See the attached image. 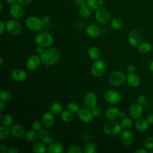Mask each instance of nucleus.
<instances>
[{"label":"nucleus","instance_id":"nucleus-57","mask_svg":"<svg viewBox=\"0 0 153 153\" xmlns=\"http://www.w3.org/2000/svg\"><path fill=\"white\" fill-rule=\"evenodd\" d=\"M6 2L8 4H10V5H13L16 3L17 2V0H6Z\"/></svg>","mask_w":153,"mask_h":153},{"label":"nucleus","instance_id":"nucleus-3","mask_svg":"<svg viewBox=\"0 0 153 153\" xmlns=\"http://www.w3.org/2000/svg\"><path fill=\"white\" fill-rule=\"evenodd\" d=\"M103 130L105 134L111 136H115L121 133L122 127L120 123L117 121L115 120H109L104 124Z\"/></svg>","mask_w":153,"mask_h":153},{"label":"nucleus","instance_id":"nucleus-20","mask_svg":"<svg viewBox=\"0 0 153 153\" xmlns=\"http://www.w3.org/2000/svg\"><path fill=\"white\" fill-rule=\"evenodd\" d=\"M24 128L19 124H14L11 128V134L16 139L22 138L25 136Z\"/></svg>","mask_w":153,"mask_h":153},{"label":"nucleus","instance_id":"nucleus-44","mask_svg":"<svg viewBox=\"0 0 153 153\" xmlns=\"http://www.w3.org/2000/svg\"><path fill=\"white\" fill-rule=\"evenodd\" d=\"M91 112H92L93 115H94V117H98L101 114V109L97 106H96L94 108H93L92 109H91Z\"/></svg>","mask_w":153,"mask_h":153},{"label":"nucleus","instance_id":"nucleus-54","mask_svg":"<svg viewBox=\"0 0 153 153\" xmlns=\"http://www.w3.org/2000/svg\"><path fill=\"white\" fill-rule=\"evenodd\" d=\"M8 148L6 146L1 144L0 145V152L1 153H8Z\"/></svg>","mask_w":153,"mask_h":153},{"label":"nucleus","instance_id":"nucleus-62","mask_svg":"<svg viewBox=\"0 0 153 153\" xmlns=\"http://www.w3.org/2000/svg\"><path fill=\"white\" fill-rule=\"evenodd\" d=\"M2 117H3V115H2V112H1V113H0V121H1Z\"/></svg>","mask_w":153,"mask_h":153},{"label":"nucleus","instance_id":"nucleus-17","mask_svg":"<svg viewBox=\"0 0 153 153\" xmlns=\"http://www.w3.org/2000/svg\"><path fill=\"white\" fill-rule=\"evenodd\" d=\"M38 137L41 141L49 145L54 140L53 133L47 128H42L38 131Z\"/></svg>","mask_w":153,"mask_h":153},{"label":"nucleus","instance_id":"nucleus-28","mask_svg":"<svg viewBox=\"0 0 153 153\" xmlns=\"http://www.w3.org/2000/svg\"><path fill=\"white\" fill-rule=\"evenodd\" d=\"M87 6L92 10H97L102 7L104 0H86Z\"/></svg>","mask_w":153,"mask_h":153},{"label":"nucleus","instance_id":"nucleus-18","mask_svg":"<svg viewBox=\"0 0 153 153\" xmlns=\"http://www.w3.org/2000/svg\"><path fill=\"white\" fill-rule=\"evenodd\" d=\"M11 76L13 80L17 82H23L27 78V72L22 69H15L12 71Z\"/></svg>","mask_w":153,"mask_h":153},{"label":"nucleus","instance_id":"nucleus-33","mask_svg":"<svg viewBox=\"0 0 153 153\" xmlns=\"http://www.w3.org/2000/svg\"><path fill=\"white\" fill-rule=\"evenodd\" d=\"M91 9L87 4L79 7V14L82 18H87L91 15Z\"/></svg>","mask_w":153,"mask_h":153},{"label":"nucleus","instance_id":"nucleus-19","mask_svg":"<svg viewBox=\"0 0 153 153\" xmlns=\"http://www.w3.org/2000/svg\"><path fill=\"white\" fill-rule=\"evenodd\" d=\"M41 122L45 127L49 128L52 127L55 122L54 115L50 111L44 112L41 117Z\"/></svg>","mask_w":153,"mask_h":153},{"label":"nucleus","instance_id":"nucleus-4","mask_svg":"<svg viewBox=\"0 0 153 153\" xmlns=\"http://www.w3.org/2000/svg\"><path fill=\"white\" fill-rule=\"evenodd\" d=\"M25 25L30 30L37 32L42 30L45 25L42 19L33 16H29L26 19Z\"/></svg>","mask_w":153,"mask_h":153},{"label":"nucleus","instance_id":"nucleus-2","mask_svg":"<svg viewBox=\"0 0 153 153\" xmlns=\"http://www.w3.org/2000/svg\"><path fill=\"white\" fill-rule=\"evenodd\" d=\"M35 41L37 45H41L45 48L51 47L54 42L52 35L45 30L38 31L35 36Z\"/></svg>","mask_w":153,"mask_h":153},{"label":"nucleus","instance_id":"nucleus-50","mask_svg":"<svg viewBox=\"0 0 153 153\" xmlns=\"http://www.w3.org/2000/svg\"><path fill=\"white\" fill-rule=\"evenodd\" d=\"M6 30V26H5V23H4L3 21L0 22V34H2Z\"/></svg>","mask_w":153,"mask_h":153},{"label":"nucleus","instance_id":"nucleus-14","mask_svg":"<svg viewBox=\"0 0 153 153\" xmlns=\"http://www.w3.org/2000/svg\"><path fill=\"white\" fill-rule=\"evenodd\" d=\"M79 119L83 123H88L93 121L94 115H93L91 109L87 108H81L77 113Z\"/></svg>","mask_w":153,"mask_h":153},{"label":"nucleus","instance_id":"nucleus-31","mask_svg":"<svg viewBox=\"0 0 153 153\" xmlns=\"http://www.w3.org/2000/svg\"><path fill=\"white\" fill-rule=\"evenodd\" d=\"M11 134V128L8 126L2 125L0 126V140L7 139Z\"/></svg>","mask_w":153,"mask_h":153},{"label":"nucleus","instance_id":"nucleus-52","mask_svg":"<svg viewBox=\"0 0 153 153\" xmlns=\"http://www.w3.org/2000/svg\"><path fill=\"white\" fill-rule=\"evenodd\" d=\"M19 152V150L17 148L14 146H11L8 148V153H17Z\"/></svg>","mask_w":153,"mask_h":153},{"label":"nucleus","instance_id":"nucleus-11","mask_svg":"<svg viewBox=\"0 0 153 153\" xmlns=\"http://www.w3.org/2000/svg\"><path fill=\"white\" fill-rule=\"evenodd\" d=\"M95 17L97 21L100 24H106L110 21L111 14L108 10L102 7L96 10Z\"/></svg>","mask_w":153,"mask_h":153},{"label":"nucleus","instance_id":"nucleus-10","mask_svg":"<svg viewBox=\"0 0 153 153\" xmlns=\"http://www.w3.org/2000/svg\"><path fill=\"white\" fill-rule=\"evenodd\" d=\"M41 63L40 56L33 54L27 59L26 62V68L29 71H34L39 68Z\"/></svg>","mask_w":153,"mask_h":153},{"label":"nucleus","instance_id":"nucleus-39","mask_svg":"<svg viewBox=\"0 0 153 153\" xmlns=\"http://www.w3.org/2000/svg\"><path fill=\"white\" fill-rule=\"evenodd\" d=\"M143 147L148 151L153 149V136H148L145 138L143 142Z\"/></svg>","mask_w":153,"mask_h":153},{"label":"nucleus","instance_id":"nucleus-42","mask_svg":"<svg viewBox=\"0 0 153 153\" xmlns=\"http://www.w3.org/2000/svg\"><path fill=\"white\" fill-rule=\"evenodd\" d=\"M68 153H82L84 152V151L82 150L81 148L76 145H73L70 146L68 150H67Z\"/></svg>","mask_w":153,"mask_h":153},{"label":"nucleus","instance_id":"nucleus-1","mask_svg":"<svg viewBox=\"0 0 153 153\" xmlns=\"http://www.w3.org/2000/svg\"><path fill=\"white\" fill-rule=\"evenodd\" d=\"M61 56L60 50L54 47H50L45 49V51L40 55L42 63L47 66H51L56 64Z\"/></svg>","mask_w":153,"mask_h":153},{"label":"nucleus","instance_id":"nucleus-27","mask_svg":"<svg viewBox=\"0 0 153 153\" xmlns=\"http://www.w3.org/2000/svg\"><path fill=\"white\" fill-rule=\"evenodd\" d=\"M32 151L35 153H45L47 151V146L42 141L36 142L32 146Z\"/></svg>","mask_w":153,"mask_h":153},{"label":"nucleus","instance_id":"nucleus-49","mask_svg":"<svg viewBox=\"0 0 153 153\" xmlns=\"http://www.w3.org/2000/svg\"><path fill=\"white\" fill-rule=\"evenodd\" d=\"M127 71L128 73H135L136 71V68L133 65H129L127 68Z\"/></svg>","mask_w":153,"mask_h":153},{"label":"nucleus","instance_id":"nucleus-16","mask_svg":"<svg viewBox=\"0 0 153 153\" xmlns=\"http://www.w3.org/2000/svg\"><path fill=\"white\" fill-rule=\"evenodd\" d=\"M121 140L122 143L126 146H129L132 145L134 140L133 131L130 129L124 130L121 133Z\"/></svg>","mask_w":153,"mask_h":153},{"label":"nucleus","instance_id":"nucleus-45","mask_svg":"<svg viewBox=\"0 0 153 153\" xmlns=\"http://www.w3.org/2000/svg\"><path fill=\"white\" fill-rule=\"evenodd\" d=\"M146 102V98L144 95H140L137 98V102L140 105L144 104Z\"/></svg>","mask_w":153,"mask_h":153},{"label":"nucleus","instance_id":"nucleus-21","mask_svg":"<svg viewBox=\"0 0 153 153\" xmlns=\"http://www.w3.org/2000/svg\"><path fill=\"white\" fill-rule=\"evenodd\" d=\"M85 33L88 36L91 38H97L100 34V29L98 26L94 24L88 25L85 30Z\"/></svg>","mask_w":153,"mask_h":153},{"label":"nucleus","instance_id":"nucleus-43","mask_svg":"<svg viewBox=\"0 0 153 153\" xmlns=\"http://www.w3.org/2000/svg\"><path fill=\"white\" fill-rule=\"evenodd\" d=\"M43 124L42 122L39 121H38V120H36V121H34L32 124H31V127L33 130L36 131H39L41 129H42V126H43Z\"/></svg>","mask_w":153,"mask_h":153},{"label":"nucleus","instance_id":"nucleus-58","mask_svg":"<svg viewBox=\"0 0 153 153\" xmlns=\"http://www.w3.org/2000/svg\"><path fill=\"white\" fill-rule=\"evenodd\" d=\"M119 117L121 119L126 117V113L124 112V111H120V115H119Z\"/></svg>","mask_w":153,"mask_h":153},{"label":"nucleus","instance_id":"nucleus-32","mask_svg":"<svg viewBox=\"0 0 153 153\" xmlns=\"http://www.w3.org/2000/svg\"><path fill=\"white\" fill-rule=\"evenodd\" d=\"M37 132L38 131L33 130L32 128L28 130L25 136L26 140L29 142H33L35 141L38 137V133Z\"/></svg>","mask_w":153,"mask_h":153},{"label":"nucleus","instance_id":"nucleus-30","mask_svg":"<svg viewBox=\"0 0 153 153\" xmlns=\"http://www.w3.org/2000/svg\"><path fill=\"white\" fill-rule=\"evenodd\" d=\"M138 50L142 54H148L149 53L152 48V45L148 42H143L140 43V44L137 47Z\"/></svg>","mask_w":153,"mask_h":153},{"label":"nucleus","instance_id":"nucleus-7","mask_svg":"<svg viewBox=\"0 0 153 153\" xmlns=\"http://www.w3.org/2000/svg\"><path fill=\"white\" fill-rule=\"evenodd\" d=\"M104 99L106 102L111 105L118 104L122 99L121 94L115 90H108L104 94Z\"/></svg>","mask_w":153,"mask_h":153},{"label":"nucleus","instance_id":"nucleus-35","mask_svg":"<svg viewBox=\"0 0 153 153\" xmlns=\"http://www.w3.org/2000/svg\"><path fill=\"white\" fill-rule=\"evenodd\" d=\"M123 21L118 17L114 18L111 22V26L114 30H120L123 26Z\"/></svg>","mask_w":153,"mask_h":153},{"label":"nucleus","instance_id":"nucleus-48","mask_svg":"<svg viewBox=\"0 0 153 153\" xmlns=\"http://www.w3.org/2000/svg\"><path fill=\"white\" fill-rule=\"evenodd\" d=\"M33 0H17V2L23 6L29 5Z\"/></svg>","mask_w":153,"mask_h":153},{"label":"nucleus","instance_id":"nucleus-40","mask_svg":"<svg viewBox=\"0 0 153 153\" xmlns=\"http://www.w3.org/2000/svg\"><path fill=\"white\" fill-rule=\"evenodd\" d=\"M2 122V124L6 126H11L14 121L13 117L10 114H5L3 115V117L1 121Z\"/></svg>","mask_w":153,"mask_h":153},{"label":"nucleus","instance_id":"nucleus-9","mask_svg":"<svg viewBox=\"0 0 153 153\" xmlns=\"http://www.w3.org/2000/svg\"><path fill=\"white\" fill-rule=\"evenodd\" d=\"M127 39L128 44L134 47H137L142 42V33L137 29L131 30L128 35Z\"/></svg>","mask_w":153,"mask_h":153},{"label":"nucleus","instance_id":"nucleus-29","mask_svg":"<svg viewBox=\"0 0 153 153\" xmlns=\"http://www.w3.org/2000/svg\"><path fill=\"white\" fill-rule=\"evenodd\" d=\"M50 111L54 115H59L63 111V107L62 105L59 102L53 103L50 108Z\"/></svg>","mask_w":153,"mask_h":153},{"label":"nucleus","instance_id":"nucleus-12","mask_svg":"<svg viewBox=\"0 0 153 153\" xmlns=\"http://www.w3.org/2000/svg\"><path fill=\"white\" fill-rule=\"evenodd\" d=\"M84 103L85 107L90 109L97 106V97L96 94L91 91L87 92L84 97Z\"/></svg>","mask_w":153,"mask_h":153},{"label":"nucleus","instance_id":"nucleus-22","mask_svg":"<svg viewBox=\"0 0 153 153\" xmlns=\"http://www.w3.org/2000/svg\"><path fill=\"white\" fill-rule=\"evenodd\" d=\"M126 81L131 87L136 88L140 83V79L138 75L135 73H128L126 76Z\"/></svg>","mask_w":153,"mask_h":153},{"label":"nucleus","instance_id":"nucleus-13","mask_svg":"<svg viewBox=\"0 0 153 153\" xmlns=\"http://www.w3.org/2000/svg\"><path fill=\"white\" fill-rule=\"evenodd\" d=\"M128 113L130 116L133 119L137 120L140 118L143 114L142 105H140L137 102L133 103L129 106Z\"/></svg>","mask_w":153,"mask_h":153},{"label":"nucleus","instance_id":"nucleus-41","mask_svg":"<svg viewBox=\"0 0 153 153\" xmlns=\"http://www.w3.org/2000/svg\"><path fill=\"white\" fill-rule=\"evenodd\" d=\"M80 108H81L79 107V105L74 102H70L67 105V109L71 112L72 114H77Z\"/></svg>","mask_w":153,"mask_h":153},{"label":"nucleus","instance_id":"nucleus-60","mask_svg":"<svg viewBox=\"0 0 153 153\" xmlns=\"http://www.w3.org/2000/svg\"><path fill=\"white\" fill-rule=\"evenodd\" d=\"M3 5H4L3 1H2V0H0V11H1V12L2 11L3 6H4Z\"/></svg>","mask_w":153,"mask_h":153},{"label":"nucleus","instance_id":"nucleus-53","mask_svg":"<svg viewBox=\"0 0 153 153\" xmlns=\"http://www.w3.org/2000/svg\"><path fill=\"white\" fill-rule=\"evenodd\" d=\"M41 19H42V22H44V23L45 25L48 24L50 23V18L48 16H44Z\"/></svg>","mask_w":153,"mask_h":153},{"label":"nucleus","instance_id":"nucleus-55","mask_svg":"<svg viewBox=\"0 0 153 153\" xmlns=\"http://www.w3.org/2000/svg\"><path fill=\"white\" fill-rule=\"evenodd\" d=\"M146 119L149 124H153V114H149Z\"/></svg>","mask_w":153,"mask_h":153},{"label":"nucleus","instance_id":"nucleus-5","mask_svg":"<svg viewBox=\"0 0 153 153\" xmlns=\"http://www.w3.org/2000/svg\"><path fill=\"white\" fill-rule=\"evenodd\" d=\"M106 65L105 62L99 59L94 60L91 66L90 72L94 76L100 77L104 74L106 71Z\"/></svg>","mask_w":153,"mask_h":153},{"label":"nucleus","instance_id":"nucleus-15","mask_svg":"<svg viewBox=\"0 0 153 153\" xmlns=\"http://www.w3.org/2000/svg\"><path fill=\"white\" fill-rule=\"evenodd\" d=\"M10 13L11 17L14 19L19 20L22 19L25 14L23 5L19 4L18 2L11 5L10 8Z\"/></svg>","mask_w":153,"mask_h":153},{"label":"nucleus","instance_id":"nucleus-24","mask_svg":"<svg viewBox=\"0 0 153 153\" xmlns=\"http://www.w3.org/2000/svg\"><path fill=\"white\" fill-rule=\"evenodd\" d=\"M134 126L136 130L140 132H143L148 130L149 124L147 121L146 119L139 118L136 120Z\"/></svg>","mask_w":153,"mask_h":153},{"label":"nucleus","instance_id":"nucleus-25","mask_svg":"<svg viewBox=\"0 0 153 153\" xmlns=\"http://www.w3.org/2000/svg\"><path fill=\"white\" fill-rule=\"evenodd\" d=\"M120 111L115 106L110 107L105 112V117L109 120H115L119 117Z\"/></svg>","mask_w":153,"mask_h":153},{"label":"nucleus","instance_id":"nucleus-46","mask_svg":"<svg viewBox=\"0 0 153 153\" xmlns=\"http://www.w3.org/2000/svg\"><path fill=\"white\" fill-rule=\"evenodd\" d=\"M74 4L79 7L87 4L86 0H74Z\"/></svg>","mask_w":153,"mask_h":153},{"label":"nucleus","instance_id":"nucleus-36","mask_svg":"<svg viewBox=\"0 0 153 153\" xmlns=\"http://www.w3.org/2000/svg\"><path fill=\"white\" fill-rule=\"evenodd\" d=\"M61 119L65 123H69L73 119V114L69 110H63L60 115Z\"/></svg>","mask_w":153,"mask_h":153},{"label":"nucleus","instance_id":"nucleus-61","mask_svg":"<svg viewBox=\"0 0 153 153\" xmlns=\"http://www.w3.org/2000/svg\"><path fill=\"white\" fill-rule=\"evenodd\" d=\"M3 63H4V60H3L2 57H0V65L2 66V65H3Z\"/></svg>","mask_w":153,"mask_h":153},{"label":"nucleus","instance_id":"nucleus-23","mask_svg":"<svg viewBox=\"0 0 153 153\" xmlns=\"http://www.w3.org/2000/svg\"><path fill=\"white\" fill-rule=\"evenodd\" d=\"M64 151V146L60 142H53L47 147L48 153H62Z\"/></svg>","mask_w":153,"mask_h":153},{"label":"nucleus","instance_id":"nucleus-34","mask_svg":"<svg viewBox=\"0 0 153 153\" xmlns=\"http://www.w3.org/2000/svg\"><path fill=\"white\" fill-rule=\"evenodd\" d=\"M83 151L84 153H96L97 151V147L94 143L89 142L85 145Z\"/></svg>","mask_w":153,"mask_h":153},{"label":"nucleus","instance_id":"nucleus-26","mask_svg":"<svg viewBox=\"0 0 153 153\" xmlns=\"http://www.w3.org/2000/svg\"><path fill=\"white\" fill-rule=\"evenodd\" d=\"M88 57L93 60L99 59L101 56V51L100 49L96 46H92L88 50Z\"/></svg>","mask_w":153,"mask_h":153},{"label":"nucleus","instance_id":"nucleus-59","mask_svg":"<svg viewBox=\"0 0 153 153\" xmlns=\"http://www.w3.org/2000/svg\"><path fill=\"white\" fill-rule=\"evenodd\" d=\"M148 68H149V71L153 73V60H152V61L149 63V66H148Z\"/></svg>","mask_w":153,"mask_h":153},{"label":"nucleus","instance_id":"nucleus-38","mask_svg":"<svg viewBox=\"0 0 153 153\" xmlns=\"http://www.w3.org/2000/svg\"><path fill=\"white\" fill-rule=\"evenodd\" d=\"M11 94L10 91L5 90L1 89L0 90V99L5 103L9 102L11 99Z\"/></svg>","mask_w":153,"mask_h":153},{"label":"nucleus","instance_id":"nucleus-37","mask_svg":"<svg viewBox=\"0 0 153 153\" xmlns=\"http://www.w3.org/2000/svg\"><path fill=\"white\" fill-rule=\"evenodd\" d=\"M120 125L123 129H130L133 126V121L130 118L125 117L121 119Z\"/></svg>","mask_w":153,"mask_h":153},{"label":"nucleus","instance_id":"nucleus-51","mask_svg":"<svg viewBox=\"0 0 153 153\" xmlns=\"http://www.w3.org/2000/svg\"><path fill=\"white\" fill-rule=\"evenodd\" d=\"M134 153H148V151L143 147V148H139L134 151Z\"/></svg>","mask_w":153,"mask_h":153},{"label":"nucleus","instance_id":"nucleus-56","mask_svg":"<svg viewBox=\"0 0 153 153\" xmlns=\"http://www.w3.org/2000/svg\"><path fill=\"white\" fill-rule=\"evenodd\" d=\"M5 103L2 102V101H1L0 102V110L1 111H2L5 108Z\"/></svg>","mask_w":153,"mask_h":153},{"label":"nucleus","instance_id":"nucleus-8","mask_svg":"<svg viewBox=\"0 0 153 153\" xmlns=\"http://www.w3.org/2000/svg\"><path fill=\"white\" fill-rule=\"evenodd\" d=\"M6 30L13 35H19L22 30L21 24L16 19H10L5 22Z\"/></svg>","mask_w":153,"mask_h":153},{"label":"nucleus","instance_id":"nucleus-47","mask_svg":"<svg viewBox=\"0 0 153 153\" xmlns=\"http://www.w3.org/2000/svg\"><path fill=\"white\" fill-rule=\"evenodd\" d=\"M36 52L37 54H39V55H41L45 50V47H42V46H41V45H37V47H36Z\"/></svg>","mask_w":153,"mask_h":153},{"label":"nucleus","instance_id":"nucleus-6","mask_svg":"<svg viewBox=\"0 0 153 153\" xmlns=\"http://www.w3.org/2000/svg\"><path fill=\"white\" fill-rule=\"evenodd\" d=\"M108 81L109 84L113 86H120L126 81V76L121 71H115L110 74Z\"/></svg>","mask_w":153,"mask_h":153}]
</instances>
